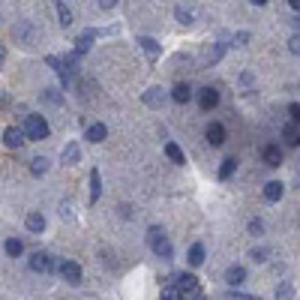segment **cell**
Listing matches in <instances>:
<instances>
[{"instance_id": "obj_1", "label": "cell", "mask_w": 300, "mask_h": 300, "mask_svg": "<svg viewBox=\"0 0 300 300\" xmlns=\"http://www.w3.org/2000/svg\"><path fill=\"white\" fill-rule=\"evenodd\" d=\"M24 138H30V142H42V138H48V120L42 117V114H27L24 117Z\"/></svg>"}, {"instance_id": "obj_2", "label": "cell", "mask_w": 300, "mask_h": 300, "mask_svg": "<svg viewBox=\"0 0 300 300\" xmlns=\"http://www.w3.org/2000/svg\"><path fill=\"white\" fill-rule=\"evenodd\" d=\"M147 243H150V249L156 252L162 261H171L174 249H171V243H168V237L162 234V228H150V231H147Z\"/></svg>"}, {"instance_id": "obj_3", "label": "cell", "mask_w": 300, "mask_h": 300, "mask_svg": "<svg viewBox=\"0 0 300 300\" xmlns=\"http://www.w3.org/2000/svg\"><path fill=\"white\" fill-rule=\"evenodd\" d=\"M198 105H201V111H213V108L219 105V90L216 87H201V93H198Z\"/></svg>"}, {"instance_id": "obj_4", "label": "cell", "mask_w": 300, "mask_h": 300, "mask_svg": "<svg viewBox=\"0 0 300 300\" xmlns=\"http://www.w3.org/2000/svg\"><path fill=\"white\" fill-rule=\"evenodd\" d=\"M30 270H36V273H51L54 270V261L48 252H36L33 258H30Z\"/></svg>"}, {"instance_id": "obj_5", "label": "cell", "mask_w": 300, "mask_h": 300, "mask_svg": "<svg viewBox=\"0 0 300 300\" xmlns=\"http://www.w3.org/2000/svg\"><path fill=\"white\" fill-rule=\"evenodd\" d=\"M204 135H207L210 147H222V144H225V126L222 123H210L207 129H204Z\"/></svg>"}, {"instance_id": "obj_6", "label": "cell", "mask_w": 300, "mask_h": 300, "mask_svg": "<svg viewBox=\"0 0 300 300\" xmlns=\"http://www.w3.org/2000/svg\"><path fill=\"white\" fill-rule=\"evenodd\" d=\"M60 276L69 285H78L81 283V267L75 264V261H63V264H60Z\"/></svg>"}, {"instance_id": "obj_7", "label": "cell", "mask_w": 300, "mask_h": 300, "mask_svg": "<svg viewBox=\"0 0 300 300\" xmlns=\"http://www.w3.org/2000/svg\"><path fill=\"white\" fill-rule=\"evenodd\" d=\"M261 159H264L270 168H279V165H283V147H276V144H267L264 150H261Z\"/></svg>"}, {"instance_id": "obj_8", "label": "cell", "mask_w": 300, "mask_h": 300, "mask_svg": "<svg viewBox=\"0 0 300 300\" xmlns=\"http://www.w3.org/2000/svg\"><path fill=\"white\" fill-rule=\"evenodd\" d=\"M93 42H96V30H84V33L75 39V51L84 57V54L90 51V45H93Z\"/></svg>"}, {"instance_id": "obj_9", "label": "cell", "mask_w": 300, "mask_h": 300, "mask_svg": "<svg viewBox=\"0 0 300 300\" xmlns=\"http://www.w3.org/2000/svg\"><path fill=\"white\" fill-rule=\"evenodd\" d=\"M171 99H174L177 105H186V102L192 99V87H189V84H183V81H180V84H174V90H171Z\"/></svg>"}, {"instance_id": "obj_10", "label": "cell", "mask_w": 300, "mask_h": 300, "mask_svg": "<svg viewBox=\"0 0 300 300\" xmlns=\"http://www.w3.org/2000/svg\"><path fill=\"white\" fill-rule=\"evenodd\" d=\"M283 142L288 144V147H300V126L297 123L283 126Z\"/></svg>"}, {"instance_id": "obj_11", "label": "cell", "mask_w": 300, "mask_h": 300, "mask_svg": "<svg viewBox=\"0 0 300 300\" xmlns=\"http://www.w3.org/2000/svg\"><path fill=\"white\" fill-rule=\"evenodd\" d=\"M162 102H165V90H162V87H150L147 93H144V105L162 108Z\"/></svg>"}, {"instance_id": "obj_12", "label": "cell", "mask_w": 300, "mask_h": 300, "mask_svg": "<svg viewBox=\"0 0 300 300\" xmlns=\"http://www.w3.org/2000/svg\"><path fill=\"white\" fill-rule=\"evenodd\" d=\"M84 135H87L93 144H99V142H105V138H108V126L105 123H90Z\"/></svg>"}, {"instance_id": "obj_13", "label": "cell", "mask_w": 300, "mask_h": 300, "mask_svg": "<svg viewBox=\"0 0 300 300\" xmlns=\"http://www.w3.org/2000/svg\"><path fill=\"white\" fill-rule=\"evenodd\" d=\"M3 142L9 144V147H21V144L27 142V138H24V132H21L18 126H9V129L3 132Z\"/></svg>"}, {"instance_id": "obj_14", "label": "cell", "mask_w": 300, "mask_h": 300, "mask_svg": "<svg viewBox=\"0 0 300 300\" xmlns=\"http://www.w3.org/2000/svg\"><path fill=\"white\" fill-rule=\"evenodd\" d=\"M243 279H246V270H243L240 264H231L228 270H225V283L228 285H240Z\"/></svg>"}, {"instance_id": "obj_15", "label": "cell", "mask_w": 300, "mask_h": 300, "mask_svg": "<svg viewBox=\"0 0 300 300\" xmlns=\"http://www.w3.org/2000/svg\"><path fill=\"white\" fill-rule=\"evenodd\" d=\"M78 159H81V147H78L75 142H69L66 147H63V165H75Z\"/></svg>"}, {"instance_id": "obj_16", "label": "cell", "mask_w": 300, "mask_h": 300, "mask_svg": "<svg viewBox=\"0 0 300 300\" xmlns=\"http://www.w3.org/2000/svg\"><path fill=\"white\" fill-rule=\"evenodd\" d=\"M283 192H285V186L279 183V180H270V183L264 186V198H267V201H279Z\"/></svg>"}, {"instance_id": "obj_17", "label": "cell", "mask_w": 300, "mask_h": 300, "mask_svg": "<svg viewBox=\"0 0 300 300\" xmlns=\"http://www.w3.org/2000/svg\"><path fill=\"white\" fill-rule=\"evenodd\" d=\"M24 225H27V231H33V234H39V231L45 228V216H42V213H27Z\"/></svg>"}, {"instance_id": "obj_18", "label": "cell", "mask_w": 300, "mask_h": 300, "mask_svg": "<svg viewBox=\"0 0 300 300\" xmlns=\"http://www.w3.org/2000/svg\"><path fill=\"white\" fill-rule=\"evenodd\" d=\"M195 288H198V279H195L192 273H183V276L177 279V291H180V294H189Z\"/></svg>"}, {"instance_id": "obj_19", "label": "cell", "mask_w": 300, "mask_h": 300, "mask_svg": "<svg viewBox=\"0 0 300 300\" xmlns=\"http://www.w3.org/2000/svg\"><path fill=\"white\" fill-rule=\"evenodd\" d=\"M99 192H102V180H99V171L93 168V171H90V204L99 201Z\"/></svg>"}, {"instance_id": "obj_20", "label": "cell", "mask_w": 300, "mask_h": 300, "mask_svg": "<svg viewBox=\"0 0 300 300\" xmlns=\"http://www.w3.org/2000/svg\"><path fill=\"white\" fill-rule=\"evenodd\" d=\"M54 6H57V15H60V18H57V21H60V27H69L72 21H75V18H72V9L63 3V0H57Z\"/></svg>"}, {"instance_id": "obj_21", "label": "cell", "mask_w": 300, "mask_h": 300, "mask_svg": "<svg viewBox=\"0 0 300 300\" xmlns=\"http://www.w3.org/2000/svg\"><path fill=\"white\" fill-rule=\"evenodd\" d=\"M138 45L144 48V54H147L150 60H156V57H159V45H156V39H150V36H142V39H138Z\"/></svg>"}, {"instance_id": "obj_22", "label": "cell", "mask_w": 300, "mask_h": 300, "mask_svg": "<svg viewBox=\"0 0 300 300\" xmlns=\"http://www.w3.org/2000/svg\"><path fill=\"white\" fill-rule=\"evenodd\" d=\"M165 156L171 159L174 165H183V162H186V156H183V150H180V147H177L174 142H168V144H165Z\"/></svg>"}, {"instance_id": "obj_23", "label": "cell", "mask_w": 300, "mask_h": 300, "mask_svg": "<svg viewBox=\"0 0 300 300\" xmlns=\"http://www.w3.org/2000/svg\"><path fill=\"white\" fill-rule=\"evenodd\" d=\"M12 33H15V39H21L24 45H30V42H33V27H30V24H15V30H12Z\"/></svg>"}, {"instance_id": "obj_24", "label": "cell", "mask_w": 300, "mask_h": 300, "mask_svg": "<svg viewBox=\"0 0 300 300\" xmlns=\"http://www.w3.org/2000/svg\"><path fill=\"white\" fill-rule=\"evenodd\" d=\"M234 168H237V159L225 156V159H222V165H219V180H228V177L234 174Z\"/></svg>"}, {"instance_id": "obj_25", "label": "cell", "mask_w": 300, "mask_h": 300, "mask_svg": "<svg viewBox=\"0 0 300 300\" xmlns=\"http://www.w3.org/2000/svg\"><path fill=\"white\" fill-rule=\"evenodd\" d=\"M3 249H6V255H9V258H18V255L24 252V243H21L18 237H9V240L3 243Z\"/></svg>"}, {"instance_id": "obj_26", "label": "cell", "mask_w": 300, "mask_h": 300, "mask_svg": "<svg viewBox=\"0 0 300 300\" xmlns=\"http://www.w3.org/2000/svg\"><path fill=\"white\" fill-rule=\"evenodd\" d=\"M45 171H48V159H45V156L30 159V174H33V177H42Z\"/></svg>"}, {"instance_id": "obj_27", "label": "cell", "mask_w": 300, "mask_h": 300, "mask_svg": "<svg viewBox=\"0 0 300 300\" xmlns=\"http://www.w3.org/2000/svg\"><path fill=\"white\" fill-rule=\"evenodd\" d=\"M189 264L192 267L204 264V246L201 243H192V249H189Z\"/></svg>"}, {"instance_id": "obj_28", "label": "cell", "mask_w": 300, "mask_h": 300, "mask_svg": "<svg viewBox=\"0 0 300 300\" xmlns=\"http://www.w3.org/2000/svg\"><path fill=\"white\" fill-rule=\"evenodd\" d=\"M276 300H294V288H291V283H283L279 288H276Z\"/></svg>"}, {"instance_id": "obj_29", "label": "cell", "mask_w": 300, "mask_h": 300, "mask_svg": "<svg viewBox=\"0 0 300 300\" xmlns=\"http://www.w3.org/2000/svg\"><path fill=\"white\" fill-rule=\"evenodd\" d=\"M177 21H180V24H192V12L183 9V6H177Z\"/></svg>"}, {"instance_id": "obj_30", "label": "cell", "mask_w": 300, "mask_h": 300, "mask_svg": "<svg viewBox=\"0 0 300 300\" xmlns=\"http://www.w3.org/2000/svg\"><path fill=\"white\" fill-rule=\"evenodd\" d=\"M249 258H252V261H255V264H258V261H267V249H264V246L252 249V252H249Z\"/></svg>"}, {"instance_id": "obj_31", "label": "cell", "mask_w": 300, "mask_h": 300, "mask_svg": "<svg viewBox=\"0 0 300 300\" xmlns=\"http://www.w3.org/2000/svg\"><path fill=\"white\" fill-rule=\"evenodd\" d=\"M249 234H255V237L264 234V222H261V219H252V222H249Z\"/></svg>"}, {"instance_id": "obj_32", "label": "cell", "mask_w": 300, "mask_h": 300, "mask_svg": "<svg viewBox=\"0 0 300 300\" xmlns=\"http://www.w3.org/2000/svg\"><path fill=\"white\" fill-rule=\"evenodd\" d=\"M159 300H183V297H180V291H177V288H165Z\"/></svg>"}, {"instance_id": "obj_33", "label": "cell", "mask_w": 300, "mask_h": 300, "mask_svg": "<svg viewBox=\"0 0 300 300\" xmlns=\"http://www.w3.org/2000/svg\"><path fill=\"white\" fill-rule=\"evenodd\" d=\"M288 114H291V120L300 126V102H291V105H288Z\"/></svg>"}, {"instance_id": "obj_34", "label": "cell", "mask_w": 300, "mask_h": 300, "mask_svg": "<svg viewBox=\"0 0 300 300\" xmlns=\"http://www.w3.org/2000/svg\"><path fill=\"white\" fill-rule=\"evenodd\" d=\"M288 48H291L294 54H300V33H294L291 39H288Z\"/></svg>"}, {"instance_id": "obj_35", "label": "cell", "mask_w": 300, "mask_h": 300, "mask_svg": "<svg viewBox=\"0 0 300 300\" xmlns=\"http://www.w3.org/2000/svg\"><path fill=\"white\" fill-rule=\"evenodd\" d=\"M231 297H234V300H261V297H255V294H243V291H234V288H231Z\"/></svg>"}, {"instance_id": "obj_36", "label": "cell", "mask_w": 300, "mask_h": 300, "mask_svg": "<svg viewBox=\"0 0 300 300\" xmlns=\"http://www.w3.org/2000/svg\"><path fill=\"white\" fill-rule=\"evenodd\" d=\"M234 42H237V45H246V42H249V33H246V30H240V33L234 36Z\"/></svg>"}, {"instance_id": "obj_37", "label": "cell", "mask_w": 300, "mask_h": 300, "mask_svg": "<svg viewBox=\"0 0 300 300\" xmlns=\"http://www.w3.org/2000/svg\"><path fill=\"white\" fill-rule=\"evenodd\" d=\"M45 96H48V102H54V105L60 102V93H57V90H45Z\"/></svg>"}, {"instance_id": "obj_38", "label": "cell", "mask_w": 300, "mask_h": 300, "mask_svg": "<svg viewBox=\"0 0 300 300\" xmlns=\"http://www.w3.org/2000/svg\"><path fill=\"white\" fill-rule=\"evenodd\" d=\"M96 3H99L102 9H114V6H117V0H96Z\"/></svg>"}, {"instance_id": "obj_39", "label": "cell", "mask_w": 300, "mask_h": 300, "mask_svg": "<svg viewBox=\"0 0 300 300\" xmlns=\"http://www.w3.org/2000/svg\"><path fill=\"white\" fill-rule=\"evenodd\" d=\"M288 6H291L294 12H300V0H288Z\"/></svg>"}, {"instance_id": "obj_40", "label": "cell", "mask_w": 300, "mask_h": 300, "mask_svg": "<svg viewBox=\"0 0 300 300\" xmlns=\"http://www.w3.org/2000/svg\"><path fill=\"white\" fill-rule=\"evenodd\" d=\"M249 3H252V6H264L267 0H249Z\"/></svg>"}, {"instance_id": "obj_41", "label": "cell", "mask_w": 300, "mask_h": 300, "mask_svg": "<svg viewBox=\"0 0 300 300\" xmlns=\"http://www.w3.org/2000/svg\"><path fill=\"white\" fill-rule=\"evenodd\" d=\"M0 57H6V48H3V42H0Z\"/></svg>"}, {"instance_id": "obj_42", "label": "cell", "mask_w": 300, "mask_h": 300, "mask_svg": "<svg viewBox=\"0 0 300 300\" xmlns=\"http://www.w3.org/2000/svg\"><path fill=\"white\" fill-rule=\"evenodd\" d=\"M294 24H297V30H300V18H294Z\"/></svg>"}, {"instance_id": "obj_43", "label": "cell", "mask_w": 300, "mask_h": 300, "mask_svg": "<svg viewBox=\"0 0 300 300\" xmlns=\"http://www.w3.org/2000/svg\"><path fill=\"white\" fill-rule=\"evenodd\" d=\"M0 66H3V57H0Z\"/></svg>"}]
</instances>
